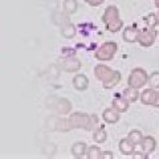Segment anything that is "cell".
<instances>
[{
  "mask_svg": "<svg viewBox=\"0 0 159 159\" xmlns=\"http://www.w3.org/2000/svg\"><path fill=\"white\" fill-rule=\"evenodd\" d=\"M147 80H148V74L145 69L142 68H135L133 69L130 76L127 80V86L134 88V89H142L145 85H147Z\"/></svg>",
  "mask_w": 159,
  "mask_h": 159,
  "instance_id": "obj_1",
  "label": "cell"
},
{
  "mask_svg": "<svg viewBox=\"0 0 159 159\" xmlns=\"http://www.w3.org/2000/svg\"><path fill=\"white\" fill-rule=\"evenodd\" d=\"M118 51V45L117 43L114 41H107L103 43L101 47H99L96 53H94V57H96L98 61H110L114 57V54Z\"/></svg>",
  "mask_w": 159,
  "mask_h": 159,
  "instance_id": "obj_2",
  "label": "cell"
},
{
  "mask_svg": "<svg viewBox=\"0 0 159 159\" xmlns=\"http://www.w3.org/2000/svg\"><path fill=\"white\" fill-rule=\"evenodd\" d=\"M89 119H90V116L86 113H82V111H76V113H72L68 118V123H69V127L72 129H85L89 125Z\"/></svg>",
  "mask_w": 159,
  "mask_h": 159,
  "instance_id": "obj_3",
  "label": "cell"
},
{
  "mask_svg": "<svg viewBox=\"0 0 159 159\" xmlns=\"http://www.w3.org/2000/svg\"><path fill=\"white\" fill-rule=\"evenodd\" d=\"M155 39H157V31L152 28H146V29H142V31L138 32V37H137V41L141 47H152L154 43H155Z\"/></svg>",
  "mask_w": 159,
  "mask_h": 159,
  "instance_id": "obj_4",
  "label": "cell"
},
{
  "mask_svg": "<svg viewBox=\"0 0 159 159\" xmlns=\"http://www.w3.org/2000/svg\"><path fill=\"white\" fill-rule=\"evenodd\" d=\"M61 68L69 73L78 72L80 69H81V61L76 57H66L61 61Z\"/></svg>",
  "mask_w": 159,
  "mask_h": 159,
  "instance_id": "obj_5",
  "label": "cell"
},
{
  "mask_svg": "<svg viewBox=\"0 0 159 159\" xmlns=\"http://www.w3.org/2000/svg\"><path fill=\"white\" fill-rule=\"evenodd\" d=\"M139 146H141V150L148 157L150 154H152L154 151H155V148H157V141H155V138H154V137L147 135V137H143L142 138V141H141V143H139Z\"/></svg>",
  "mask_w": 159,
  "mask_h": 159,
  "instance_id": "obj_6",
  "label": "cell"
},
{
  "mask_svg": "<svg viewBox=\"0 0 159 159\" xmlns=\"http://www.w3.org/2000/svg\"><path fill=\"white\" fill-rule=\"evenodd\" d=\"M155 94H157L155 89L148 88V89L143 90L141 94H139V99H141V102L143 103V105L152 106L154 105V101H155Z\"/></svg>",
  "mask_w": 159,
  "mask_h": 159,
  "instance_id": "obj_7",
  "label": "cell"
},
{
  "mask_svg": "<svg viewBox=\"0 0 159 159\" xmlns=\"http://www.w3.org/2000/svg\"><path fill=\"white\" fill-rule=\"evenodd\" d=\"M111 72H113V69L103 65V64H99V65H97L94 68V76H96V78L101 82L105 81V80L111 74Z\"/></svg>",
  "mask_w": 159,
  "mask_h": 159,
  "instance_id": "obj_8",
  "label": "cell"
},
{
  "mask_svg": "<svg viewBox=\"0 0 159 159\" xmlns=\"http://www.w3.org/2000/svg\"><path fill=\"white\" fill-rule=\"evenodd\" d=\"M73 86L74 89H77L80 92H84L86 90L88 86H89V78L85 76V74H76L73 77Z\"/></svg>",
  "mask_w": 159,
  "mask_h": 159,
  "instance_id": "obj_9",
  "label": "cell"
},
{
  "mask_svg": "<svg viewBox=\"0 0 159 159\" xmlns=\"http://www.w3.org/2000/svg\"><path fill=\"white\" fill-rule=\"evenodd\" d=\"M116 19H119V9L116 6H109L102 15V21L107 24Z\"/></svg>",
  "mask_w": 159,
  "mask_h": 159,
  "instance_id": "obj_10",
  "label": "cell"
},
{
  "mask_svg": "<svg viewBox=\"0 0 159 159\" xmlns=\"http://www.w3.org/2000/svg\"><path fill=\"white\" fill-rule=\"evenodd\" d=\"M130 103H129L125 98H123V96H118V97H116L113 99V102H111V106H113V109L114 110H117L119 114L121 113H125V111H127L129 110V106Z\"/></svg>",
  "mask_w": 159,
  "mask_h": 159,
  "instance_id": "obj_11",
  "label": "cell"
},
{
  "mask_svg": "<svg viewBox=\"0 0 159 159\" xmlns=\"http://www.w3.org/2000/svg\"><path fill=\"white\" fill-rule=\"evenodd\" d=\"M121 78H122V74L121 72H118V70H113L111 74L109 76L105 81L102 82V85L105 89H111L117 85V84H119V81H121Z\"/></svg>",
  "mask_w": 159,
  "mask_h": 159,
  "instance_id": "obj_12",
  "label": "cell"
},
{
  "mask_svg": "<svg viewBox=\"0 0 159 159\" xmlns=\"http://www.w3.org/2000/svg\"><path fill=\"white\" fill-rule=\"evenodd\" d=\"M119 151L123 155H131V154L135 151V145H133V143L129 141L127 138H123L119 141Z\"/></svg>",
  "mask_w": 159,
  "mask_h": 159,
  "instance_id": "obj_13",
  "label": "cell"
},
{
  "mask_svg": "<svg viewBox=\"0 0 159 159\" xmlns=\"http://www.w3.org/2000/svg\"><path fill=\"white\" fill-rule=\"evenodd\" d=\"M56 109H57L58 114L66 116V114H69V113H70V110H72V102L69 101V99H66V98H60L57 101Z\"/></svg>",
  "mask_w": 159,
  "mask_h": 159,
  "instance_id": "obj_14",
  "label": "cell"
},
{
  "mask_svg": "<svg viewBox=\"0 0 159 159\" xmlns=\"http://www.w3.org/2000/svg\"><path fill=\"white\" fill-rule=\"evenodd\" d=\"M102 118L106 123H111L113 125V123H117L121 117H119V113L111 107V109H106V110L102 113Z\"/></svg>",
  "mask_w": 159,
  "mask_h": 159,
  "instance_id": "obj_15",
  "label": "cell"
},
{
  "mask_svg": "<svg viewBox=\"0 0 159 159\" xmlns=\"http://www.w3.org/2000/svg\"><path fill=\"white\" fill-rule=\"evenodd\" d=\"M86 150H88V146H86V143H84V142H76V143H74V145H72V147H70L72 155L76 157V158H80V157L85 155Z\"/></svg>",
  "mask_w": 159,
  "mask_h": 159,
  "instance_id": "obj_16",
  "label": "cell"
},
{
  "mask_svg": "<svg viewBox=\"0 0 159 159\" xmlns=\"http://www.w3.org/2000/svg\"><path fill=\"white\" fill-rule=\"evenodd\" d=\"M122 96H123V98H125L129 103H133V102H137V101H138V98H139V92H138V89H134V88L127 86L125 90H123Z\"/></svg>",
  "mask_w": 159,
  "mask_h": 159,
  "instance_id": "obj_17",
  "label": "cell"
},
{
  "mask_svg": "<svg viewBox=\"0 0 159 159\" xmlns=\"http://www.w3.org/2000/svg\"><path fill=\"white\" fill-rule=\"evenodd\" d=\"M122 37L126 43H135L137 37H138V31L134 27H127V28L123 29Z\"/></svg>",
  "mask_w": 159,
  "mask_h": 159,
  "instance_id": "obj_18",
  "label": "cell"
},
{
  "mask_svg": "<svg viewBox=\"0 0 159 159\" xmlns=\"http://www.w3.org/2000/svg\"><path fill=\"white\" fill-rule=\"evenodd\" d=\"M78 9L77 0H65L64 2V13L65 15H73Z\"/></svg>",
  "mask_w": 159,
  "mask_h": 159,
  "instance_id": "obj_19",
  "label": "cell"
},
{
  "mask_svg": "<svg viewBox=\"0 0 159 159\" xmlns=\"http://www.w3.org/2000/svg\"><path fill=\"white\" fill-rule=\"evenodd\" d=\"M106 138H107V133H106V130L103 127L98 126V129H94V131H93V139L97 143H103V142L106 141Z\"/></svg>",
  "mask_w": 159,
  "mask_h": 159,
  "instance_id": "obj_20",
  "label": "cell"
},
{
  "mask_svg": "<svg viewBox=\"0 0 159 159\" xmlns=\"http://www.w3.org/2000/svg\"><path fill=\"white\" fill-rule=\"evenodd\" d=\"M76 33H77V31H76V27H74L72 23H66L65 25L62 27L61 34H62V36L65 37V39H72V37L76 36Z\"/></svg>",
  "mask_w": 159,
  "mask_h": 159,
  "instance_id": "obj_21",
  "label": "cell"
},
{
  "mask_svg": "<svg viewBox=\"0 0 159 159\" xmlns=\"http://www.w3.org/2000/svg\"><path fill=\"white\" fill-rule=\"evenodd\" d=\"M105 27H106V29H107L109 32L116 33V32L121 31V29L123 28V21H122L121 19H116V20H113V21L105 24Z\"/></svg>",
  "mask_w": 159,
  "mask_h": 159,
  "instance_id": "obj_22",
  "label": "cell"
},
{
  "mask_svg": "<svg viewBox=\"0 0 159 159\" xmlns=\"http://www.w3.org/2000/svg\"><path fill=\"white\" fill-rule=\"evenodd\" d=\"M142 138H143V134L139 130H131L130 133H129V135H127V139L133 143V145H135V146H139Z\"/></svg>",
  "mask_w": 159,
  "mask_h": 159,
  "instance_id": "obj_23",
  "label": "cell"
},
{
  "mask_svg": "<svg viewBox=\"0 0 159 159\" xmlns=\"http://www.w3.org/2000/svg\"><path fill=\"white\" fill-rule=\"evenodd\" d=\"M147 85H148V88L158 90L159 89V72H152L150 76H148Z\"/></svg>",
  "mask_w": 159,
  "mask_h": 159,
  "instance_id": "obj_24",
  "label": "cell"
},
{
  "mask_svg": "<svg viewBox=\"0 0 159 159\" xmlns=\"http://www.w3.org/2000/svg\"><path fill=\"white\" fill-rule=\"evenodd\" d=\"M99 155H101V148H99L98 146L93 145L90 147H88L86 150V157L89 159H99Z\"/></svg>",
  "mask_w": 159,
  "mask_h": 159,
  "instance_id": "obj_25",
  "label": "cell"
},
{
  "mask_svg": "<svg viewBox=\"0 0 159 159\" xmlns=\"http://www.w3.org/2000/svg\"><path fill=\"white\" fill-rule=\"evenodd\" d=\"M159 23V17L157 13H148L146 16V24H147V28H152L155 29V27L158 25Z\"/></svg>",
  "mask_w": 159,
  "mask_h": 159,
  "instance_id": "obj_26",
  "label": "cell"
},
{
  "mask_svg": "<svg viewBox=\"0 0 159 159\" xmlns=\"http://www.w3.org/2000/svg\"><path fill=\"white\" fill-rule=\"evenodd\" d=\"M56 127H57V130L64 131V133H66V131L70 130V127H69V123H68V119H65V118H60Z\"/></svg>",
  "mask_w": 159,
  "mask_h": 159,
  "instance_id": "obj_27",
  "label": "cell"
},
{
  "mask_svg": "<svg viewBox=\"0 0 159 159\" xmlns=\"http://www.w3.org/2000/svg\"><path fill=\"white\" fill-rule=\"evenodd\" d=\"M96 126L98 127V118H97V116L93 114V116H90V119H89V125L86 127V130H94Z\"/></svg>",
  "mask_w": 159,
  "mask_h": 159,
  "instance_id": "obj_28",
  "label": "cell"
},
{
  "mask_svg": "<svg viewBox=\"0 0 159 159\" xmlns=\"http://www.w3.org/2000/svg\"><path fill=\"white\" fill-rule=\"evenodd\" d=\"M103 2H105V0H85V3H88L89 6H92V7L101 6V4H103Z\"/></svg>",
  "mask_w": 159,
  "mask_h": 159,
  "instance_id": "obj_29",
  "label": "cell"
},
{
  "mask_svg": "<svg viewBox=\"0 0 159 159\" xmlns=\"http://www.w3.org/2000/svg\"><path fill=\"white\" fill-rule=\"evenodd\" d=\"M99 158H102V159H113L114 158V154L110 152V151H101V155H99Z\"/></svg>",
  "mask_w": 159,
  "mask_h": 159,
  "instance_id": "obj_30",
  "label": "cell"
},
{
  "mask_svg": "<svg viewBox=\"0 0 159 159\" xmlns=\"http://www.w3.org/2000/svg\"><path fill=\"white\" fill-rule=\"evenodd\" d=\"M131 157H133L134 159H141V158H146L147 155H146V154H145V152H143V151L141 150V151H138V152H135V151H134V152L131 154Z\"/></svg>",
  "mask_w": 159,
  "mask_h": 159,
  "instance_id": "obj_31",
  "label": "cell"
},
{
  "mask_svg": "<svg viewBox=\"0 0 159 159\" xmlns=\"http://www.w3.org/2000/svg\"><path fill=\"white\" fill-rule=\"evenodd\" d=\"M155 107H159V90H157V94H155V101H154V105Z\"/></svg>",
  "mask_w": 159,
  "mask_h": 159,
  "instance_id": "obj_32",
  "label": "cell"
},
{
  "mask_svg": "<svg viewBox=\"0 0 159 159\" xmlns=\"http://www.w3.org/2000/svg\"><path fill=\"white\" fill-rule=\"evenodd\" d=\"M154 4H155L157 8H159V0H154Z\"/></svg>",
  "mask_w": 159,
  "mask_h": 159,
  "instance_id": "obj_33",
  "label": "cell"
},
{
  "mask_svg": "<svg viewBox=\"0 0 159 159\" xmlns=\"http://www.w3.org/2000/svg\"><path fill=\"white\" fill-rule=\"evenodd\" d=\"M158 17H159V12H158Z\"/></svg>",
  "mask_w": 159,
  "mask_h": 159,
  "instance_id": "obj_34",
  "label": "cell"
}]
</instances>
